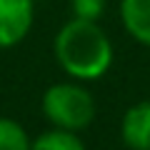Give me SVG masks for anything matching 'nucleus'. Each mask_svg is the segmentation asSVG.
Here are the masks:
<instances>
[{
  "label": "nucleus",
  "mask_w": 150,
  "mask_h": 150,
  "mask_svg": "<svg viewBox=\"0 0 150 150\" xmlns=\"http://www.w3.org/2000/svg\"><path fill=\"white\" fill-rule=\"evenodd\" d=\"M53 53L60 70L80 83L100 80L115 60L110 35L98 25V20L83 18H70L60 25L53 40Z\"/></svg>",
  "instance_id": "1"
},
{
  "label": "nucleus",
  "mask_w": 150,
  "mask_h": 150,
  "mask_svg": "<svg viewBox=\"0 0 150 150\" xmlns=\"http://www.w3.org/2000/svg\"><path fill=\"white\" fill-rule=\"evenodd\" d=\"M35 23V0H0V50L15 48Z\"/></svg>",
  "instance_id": "3"
},
{
  "label": "nucleus",
  "mask_w": 150,
  "mask_h": 150,
  "mask_svg": "<svg viewBox=\"0 0 150 150\" xmlns=\"http://www.w3.org/2000/svg\"><path fill=\"white\" fill-rule=\"evenodd\" d=\"M30 135L18 120L0 115V150H30Z\"/></svg>",
  "instance_id": "7"
},
{
  "label": "nucleus",
  "mask_w": 150,
  "mask_h": 150,
  "mask_svg": "<svg viewBox=\"0 0 150 150\" xmlns=\"http://www.w3.org/2000/svg\"><path fill=\"white\" fill-rule=\"evenodd\" d=\"M120 140L128 150H150V98L133 103L123 112Z\"/></svg>",
  "instance_id": "4"
},
{
  "label": "nucleus",
  "mask_w": 150,
  "mask_h": 150,
  "mask_svg": "<svg viewBox=\"0 0 150 150\" xmlns=\"http://www.w3.org/2000/svg\"><path fill=\"white\" fill-rule=\"evenodd\" d=\"M120 23L138 45L150 48V0H120Z\"/></svg>",
  "instance_id": "5"
},
{
  "label": "nucleus",
  "mask_w": 150,
  "mask_h": 150,
  "mask_svg": "<svg viewBox=\"0 0 150 150\" xmlns=\"http://www.w3.org/2000/svg\"><path fill=\"white\" fill-rule=\"evenodd\" d=\"M105 8L108 0H70L73 18H83V20H100Z\"/></svg>",
  "instance_id": "8"
},
{
  "label": "nucleus",
  "mask_w": 150,
  "mask_h": 150,
  "mask_svg": "<svg viewBox=\"0 0 150 150\" xmlns=\"http://www.w3.org/2000/svg\"><path fill=\"white\" fill-rule=\"evenodd\" d=\"M40 110L50 125L80 133L95 120L98 103L80 80L70 78V80L53 83L45 88L40 98Z\"/></svg>",
  "instance_id": "2"
},
{
  "label": "nucleus",
  "mask_w": 150,
  "mask_h": 150,
  "mask_svg": "<svg viewBox=\"0 0 150 150\" xmlns=\"http://www.w3.org/2000/svg\"><path fill=\"white\" fill-rule=\"evenodd\" d=\"M30 150H88V148L75 130L53 125L50 130H43L30 140Z\"/></svg>",
  "instance_id": "6"
}]
</instances>
